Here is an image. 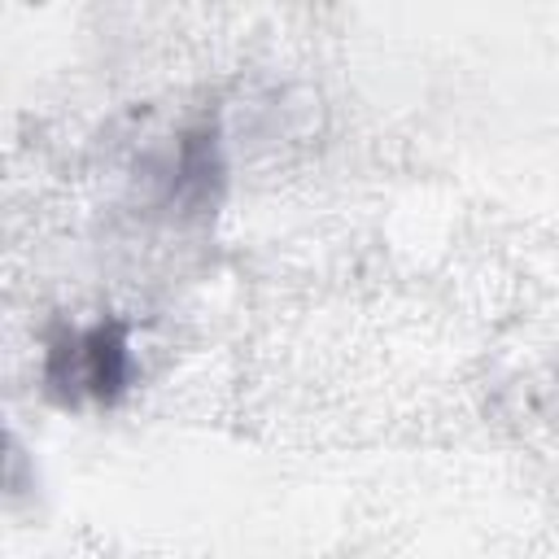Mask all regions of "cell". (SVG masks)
Here are the masks:
<instances>
[{
  "label": "cell",
  "instance_id": "1",
  "mask_svg": "<svg viewBox=\"0 0 559 559\" xmlns=\"http://www.w3.org/2000/svg\"><path fill=\"white\" fill-rule=\"evenodd\" d=\"M44 389L61 406H79L83 397L118 406L131 389V328L122 319L57 328L44 349Z\"/></svg>",
  "mask_w": 559,
  "mask_h": 559
},
{
  "label": "cell",
  "instance_id": "2",
  "mask_svg": "<svg viewBox=\"0 0 559 559\" xmlns=\"http://www.w3.org/2000/svg\"><path fill=\"white\" fill-rule=\"evenodd\" d=\"M218 144L214 131H192L179 144V166H175V197L183 205H205L210 201V183L218 179Z\"/></svg>",
  "mask_w": 559,
  "mask_h": 559
}]
</instances>
